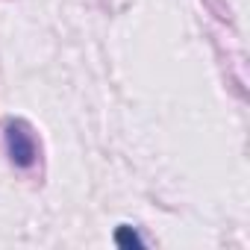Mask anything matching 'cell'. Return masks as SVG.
I'll use <instances>...</instances> for the list:
<instances>
[{
	"mask_svg": "<svg viewBox=\"0 0 250 250\" xmlns=\"http://www.w3.org/2000/svg\"><path fill=\"white\" fill-rule=\"evenodd\" d=\"M3 139H6V156L15 168L21 171H30L36 162H39V139H36V130L24 118H12L6 121L3 127Z\"/></svg>",
	"mask_w": 250,
	"mask_h": 250,
	"instance_id": "6da1fadb",
	"label": "cell"
},
{
	"mask_svg": "<svg viewBox=\"0 0 250 250\" xmlns=\"http://www.w3.org/2000/svg\"><path fill=\"white\" fill-rule=\"evenodd\" d=\"M115 244L124 247V250H133V247H145V238L139 235L136 227L121 224V227H115Z\"/></svg>",
	"mask_w": 250,
	"mask_h": 250,
	"instance_id": "7a4b0ae2",
	"label": "cell"
}]
</instances>
